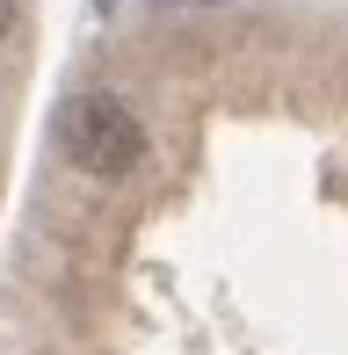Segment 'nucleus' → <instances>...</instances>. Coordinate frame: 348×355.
I'll return each mask as SVG.
<instances>
[{
    "label": "nucleus",
    "instance_id": "obj_2",
    "mask_svg": "<svg viewBox=\"0 0 348 355\" xmlns=\"http://www.w3.org/2000/svg\"><path fill=\"white\" fill-rule=\"evenodd\" d=\"M8 29H15V0H0V44H8Z\"/></svg>",
    "mask_w": 348,
    "mask_h": 355
},
{
    "label": "nucleus",
    "instance_id": "obj_1",
    "mask_svg": "<svg viewBox=\"0 0 348 355\" xmlns=\"http://www.w3.org/2000/svg\"><path fill=\"white\" fill-rule=\"evenodd\" d=\"M58 153L94 182H123V174L146 167V123H138V109L123 94H102V87L73 94L58 109Z\"/></svg>",
    "mask_w": 348,
    "mask_h": 355
},
{
    "label": "nucleus",
    "instance_id": "obj_3",
    "mask_svg": "<svg viewBox=\"0 0 348 355\" xmlns=\"http://www.w3.org/2000/svg\"><path fill=\"white\" fill-rule=\"evenodd\" d=\"M189 8H211V0H189Z\"/></svg>",
    "mask_w": 348,
    "mask_h": 355
}]
</instances>
